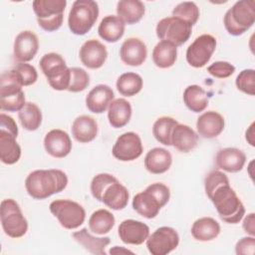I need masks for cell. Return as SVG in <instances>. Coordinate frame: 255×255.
Returning <instances> with one entry per match:
<instances>
[{
	"instance_id": "cell-31",
	"label": "cell",
	"mask_w": 255,
	"mask_h": 255,
	"mask_svg": "<svg viewBox=\"0 0 255 255\" xmlns=\"http://www.w3.org/2000/svg\"><path fill=\"white\" fill-rule=\"evenodd\" d=\"M220 233L219 223L212 217H201L195 220L191 226V235L197 241H210Z\"/></svg>"
},
{
	"instance_id": "cell-32",
	"label": "cell",
	"mask_w": 255,
	"mask_h": 255,
	"mask_svg": "<svg viewBox=\"0 0 255 255\" xmlns=\"http://www.w3.org/2000/svg\"><path fill=\"white\" fill-rule=\"evenodd\" d=\"M144 12V4L139 0H121L117 4L118 16L128 25L139 22Z\"/></svg>"
},
{
	"instance_id": "cell-11",
	"label": "cell",
	"mask_w": 255,
	"mask_h": 255,
	"mask_svg": "<svg viewBox=\"0 0 255 255\" xmlns=\"http://www.w3.org/2000/svg\"><path fill=\"white\" fill-rule=\"evenodd\" d=\"M192 25L178 17L161 19L155 28L156 36L161 41H168L176 47L183 45L190 37Z\"/></svg>"
},
{
	"instance_id": "cell-21",
	"label": "cell",
	"mask_w": 255,
	"mask_h": 255,
	"mask_svg": "<svg viewBox=\"0 0 255 255\" xmlns=\"http://www.w3.org/2000/svg\"><path fill=\"white\" fill-rule=\"evenodd\" d=\"M115 94L108 85L100 84L94 87L86 97V106L94 114H102L107 111L114 101Z\"/></svg>"
},
{
	"instance_id": "cell-28",
	"label": "cell",
	"mask_w": 255,
	"mask_h": 255,
	"mask_svg": "<svg viewBox=\"0 0 255 255\" xmlns=\"http://www.w3.org/2000/svg\"><path fill=\"white\" fill-rule=\"evenodd\" d=\"M131 106L126 99L114 100L108 108V120L115 128H120L128 125L131 118Z\"/></svg>"
},
{
	"instance_id": "cell-7",
	"label": "cell",
	"mask_w": 255,
	"mask_h": 255,
	"mask_svg": "<svg viewBox=\"0 0 255 255\" xmlns=\"http://www.w3.org/2000/svg\"><path fill=\"white\" fill-rule=\"evenodd\" d=\"M32 5L38 24L43 30L54 32L62 26L66 0H35Z\"/></svg>"
},
{
	"instance_id": "cell-45",
	"label": "cell",
	"mask_w": 255,
	"mask_h": 255,
	"mask_svg": "<svg viewBox=\"0 0 255 255\" xmlns=\"http://www.w3.org/2000/svg\"><path fill=\"white\" fill-rule=\"evenodd\" d=\"M237 255H254L255 252V238L254 236H246L241 238L235 246Z\"/></svg>"
},
{
	"instance_id": "cell-36",
	"label": "cell",
	"mask_w": 255,
	"mask_h": 255,
	"mask_svg": "<svg viewBox=\"0 0 255 255\" xmlns=\"http://www.w3.org/2000/svg\"><path fill=\"white\" fill-rule=\"evenodd\" d=\"M18 118L21 126L30 131L38 129L42 124V112L35 103H26L18 112Z\"/></svg>"
},
{
	"instance_id": "cell-30",
	"label": "cell",
	"mask_w": 255,
	"mask_h": 255,
	"mask_svg": "<svg viewBox=\"0 0 255 255\" xmlns=\"http://www.w3.org/2000/svg\"><path fill=\"white\" fill-rule=\"evenodd\" d=\"M16 138L15 134L0 129V158L5 164H14L21 157V147Z\"/></svg>"
},
{
	"instance_id": "cell-39",
	"label": "cell",
	"mask_w": 255,
	"mask_h": 255,
	"mask_svg": "<svg viewBox=\"0 0 255 255\" xmlns=\"http://www.w3.org/2000/svg\"><path fill=\"white\" fill-rule=\"evenodd\" d=\"M172 16L181 18L193 26L199 18V8L194 2H181L173 8Z\"/></svg>"
},
{
	"instance_id": "cell-9",
	"label": "cell",
	"mask_w": 255,
	"mask_h": 255,
	"mask_svg": "<svg viewBox=\"0 0 255 255\" xmlns=\"http://www.w3.org/2000/svg\"><path fill=\"white\" fill-rule=\"evenodd\" d=\"M0 218L3 231L11 238H20L28 230V222L19 204L12 198L1 201Z\"/></svg>"
},
{
	"instance_id": "cell-49",
	"label": "cell",
	"mask_w": 255,
	"mask_h": 255,
	"mask_svg": "<svg viewBox=\"0 0 255 255\" xmlns=\"http://www.w3.org/2000/svg\"><path fill=\"white\" fill-rule=\"evenodd\" d=\"M110 253L111 254H119V253L122 254V253H132V252L128 249L122 247V246H115L110 250Z\"/></svg>"
},
{
	"instance_id": "cell-3",
	"label": "cell",
	"mask_w": 255,
	"mask_h": 255,
	"mask_svg": "<svg viewBox=\"0 0 255 255\" xmlns=\"http://www.w3.org/2000/svg\"><path fill=\"white\" fill-rule=\"evenodd\" d=\"M169 198V188L161 182H154L133 196L132 208L142 217L151 219L157 216Z\"/></svg>"
},
{
	"instance_id": "cell-18",
	"label": "cell",
	"mask_w": 255,
	"mask_h": 255,
	"mask_svg": "<svg viewBox=\"0 0 255 255\" xmlns=\"http://www.w3.org/2000/svg\"><path fill=\"white\" fill-rule=\"evenodd\" d=\"M118 233L120 239L126 244L140 245L149 236V227L138 220L126 219L124 220L119 228Z\"/></svg>"
},
{
	"instance_id": "cell-8",
	"label": "cell",
	"mask_w": 255,
	"mask_h": 255,
	"mask_svg": "<svg viewBox=\"0 0 255 255\" xmlns=\"http://www.w3.org/2000/svg\"><path fill=\"white\" fill-rule=\"evenodd\" d=\"M25 104V94L13 70L2 73L0 78L1 110L5 112H19Z\"/></svg>"
},
{
	"instance_id": "cell-26",
	"label": "cell",
	"mask_w": 255,
	"mask_h": 255,
	"mask_svg": "<svg viewBox=\"0 0 255 255\" xmlns=\"http://www.w3.org/2000/svg\"><path fill=\"white\" fill-rule=\"evenodd\" d=\"M129 194L128 188L119 180L111 183L103 193L101 202L114 210L124 209L128 202Z\"/></svg>"
},
{
	"instance_id": "cell-40",
	"label": "cell",
	"mask_w": 255,
	"mask_h": 255,
	"mask_svg": "<svg viewBox=\"0 0 255 255\" xmlns=\"http://www.w3.org/2000/svg\"><path fill=\"white\" fill-rule=\"evenodd\" d=\"M22 87L31 86L36 83L38 73L34 66L27 63H18L12 69Z\"/></svg>"
},
{
	"instance_id": "cell-47",
	"label": "cell",
	"mask_w": 255,
	"mask_h": 255,
	"mask_svg": "<svg viewBox=\"0 0 255 255\" xmlns=\"http://www.w3.org/2000/svg\"><path fill=\"white\" fill-rule=\"evenodd\" d=\"M242 227H243L244 231L247 234H249L250 236L255 235V214L253 212H251L245 216V218L243 219Z\"/></svg>"
},
{
	"instance_id": "cell-34",
	"label": "cell",
	"mask_w": 255,
	"mask_h": 255,
	"mask_svg": "<svg viewBox=\"0 0 255 255\" xmlns=\"http://www.w3.org/2000/svg\"><path fill=\"white\" fill-rule=\"evenodd\" d=\"M183 102L191 112L201 113L207 108L209 98L200 86L190 85L183 92Z\"/></svg>"
},
{
	"instance_id": "cell-10",
	"label": "cell",
	"mask_w": 255,
	"mask_h": 255,
	"mask_svg": "<svg viewBox=\"0 0 255 255\" xmlns=\"http://www.w3.org/2000/svg\"><path fill=\"white\" fill-rule=\"evenodd\" d=\"M51 213L58 219L62 227L66 229H76L80 227L86 219L84 207L70 199H57L50 203Z\"/></svg>"
},
{
	"instance_id": "cell-33",
	"label": "cell",
	"mask_w": 255,
	"mask_h": 255,
	"mask_svg": "<svg viewBox=\"0 0 255 255\" xmlns=\"http://www.w3.org/2000/svg\"><path fill=\"white\" fill-rule=\"evenodd\" d=\"M152 61L160 69H167L174 65L177 59V47L168 41H159L152 50Z\"/></svg>"
},
{
	"instance_id": "cell-44",
	"label": "cell",
	"mask_w": 255,
	"mask_h": 255,
	"mask_svg": "<svg viewBox=\"0 0 255 255\" xmlns=\"http://www.w3.org/2000/svg\"><path fill=\"white\" fill-rule=\"evenodd\" d=\"M207 72L214 78L225 79L233 75V73L235 72V67L229 62L217 61L207 68Z\"/></svg>"
},
{
	"instance_id": "cell-12",
	"label": "cell",
	"mask_w": 255,
	"mask_h": 255,
	"mask_svg": "<svg viewBox=\"0 0 255 255\" xmlns=\"http://www.w3.org/2000/svg\"><path fill=\"white\" fill-rule=\"evenodd\" d=\"M216 39L210 34H202L188 46L186 50V61L193 68L204 67L211 59L215 48Z\"/></svg>"
},
{
	"instance_id": "cell-46",
	"label": "cell",
	"mask_w": 255,
	"mask_h": 255,
	"mask_svg": "<svg viewBox=\"0 0 255 255\" xmlns=\"http://www.w3.org/2000/svg\"><path fill=\"white\" fill-rule=\"evenodd\" d=\"M0 129L7 130L16 136L18 135V127L16 122L10 116L2 113L0 114Z\"/></svg>"
},
{
	"instance_id": "cell-23",
	"label": "cell",
	"mask_w": 255,
	"mask_h": 255,
	"mask_svg": "<svg viewBox=\"0 0 255 255\" xmlns=\"http://www.w3.org/2000/svg\"><path fill=\"white\" fill-rule=\"evenodd\" d=\"M71 129L72 135L77 141L87 143L96 138L98 134V124L94 118L82 115L74 120Z\"/></svg>"
},
{
	"instance_id": "cell-24",
	"label": "cell",
	"mask_w": 255,
	"mask_h": 255,
	"mask_svg": "<svg viewBox=\"0 0 255 255\" xmlns=\"http://www.w3.org/2000/svg\"><path fill=\"white\" fill-rule=\"evenodd\" d=\"M198 142V134L188 126L177 124L171 133V145L181 152L191 151Z\"/></svg>"
},
{
	"instance_id": "cell-5",
	"label": "cell",
	"mask_w": 255,
	"mask_h": 255,
	"mask_svg": "<svg viewBox=\"0 0 255 255\" xmlns=\"http://www.w3.org/2000/svg\"><path fill=\"white\" fill-rule=\"evenodd\" d=\"M99 5L93 0H76L69 12L68 26L70 31L79 36L87 34L99 16Z\"/></svg>"
},
{
	"instance_id": "cell-13",
	"label": "cell",
	"mask_w": 255,
	"mask_h": 255,
	"mask_svg": "<svg viewBox=\"0 0 255 255\" xmlns=\"http://www.w3.org/2000/svg\"><path fill=\"white\" fill-rule=\"evenodd\" d=\"M179 244L177 231L169 226L157 228L146 239V247L152 255H166L173 251Z\"/></svg>"
},
{
	"instance_id": "cell-17",
	"label": "cell",
	"mask_w": 255,
	"mask_h": 255,
	"mask_svg": "<svg viewBox=\"0 0 255 255\" xmlns=\"http://www.w3.org/2000/svg\"><path fill=\"white\" fill-rule=\"evenodd\" d=\"M44 147L51 156L63 158L71 152L72 140L65 130L54 128L46 133L44 137Z\"/></svg>"
},
{
	"instance_id": "cell-14",
	"label": "cell",
	"mask_w": 255,
	"mask_h": 255,
	"mask_svg": "<svg viewBox=\"0 0 255 255\" xmlns=\"http://www.w3.org/2000/svg\"><path fill=\"white\" fill-rule=\"evenodd\" d=\"M142 150L143 147L139 135L133 131H128L117 138L112 153L118 160L131 161L138 158Z\"/></svg>"
},
{
	"instance_id": "cell-15",
	"label": "cell",
	"mask_w": 255,
	"mask_h": 255,
	"mask_svg": "<svg viewBox=\"0 0 255 255\" xmlns=\"http://www.w3.org/2000/svg\"><path fill=\"white\" fill-rule=\"evenodd\" d=\"M39 49V40L35 33L29 30L20 32L14 41L13 56L19 63L31 61Z\"/></svg>"
},
{
	"instance_id": "cell-27",
	"label": "cell",
	"mask_w": 255,
	"mask_h": 255,
	"mask_svg": "<svg viewBox=\"0 0 255 255\" xmlns=\"http://www.w3.org/2000/svg\"><path fill=\"white\" fill-rule=\"evenodd\" d=\"M126 23L115 15H108L101 21L98 33L100 37L109 43L118 42L125 34Z\"/></svg>"
},
{
	"instance_id": "cell-35",
	"label": "cell",
	"mask_w": 255,
	"mask_h": 255,
	"mask_svg": "<svg viewBox=\"0 0 255 255\" xmlns=\"http://www.w3.org/2000/svg\"><path fill=\"white\" fill-rule=\"evenodd\" d=\"M116 219L112 212L107 209H98L92 213L89 218L90 230L98 235H104L110 232L115 226Z\"/></svg>"
},
{
	"instance_id": "cell-22",
	"label": "cell",
	"mask_w": 255,
	"mask_h": 255,
	"mask_svg": "<svg viewBox=\"0 0 255 255\" xmlns=\"http://www.w3.org/2000/svg\"><path fill=\"white\" fill-rule=\"evenodd\" d=\"M224 118L215 111H208L200 115L196 122L198 134L204 138L218 136L224 129Z\"/></svg>"
},
{
	"instance_id": "cell-20",
	"label": "cell",
	"mask_w": 255,
	"mask_h": 255,
	"mask_svg": "<svg viewBox=\"0 0 255 255\" xmlns=\"http://www.w3.org/2000/svg\"><path fill=\"white\" fill-rule=\"evenodd\" d=\"M246 162V155L243 150L237 147H225L217 151L215 163L218 168L227 172L240 171Z\"/></svg>"
},
{
	"instance_id": "cell-1",
	"label": "cell",
	"mask_w": 255,
	"mask_h": 255,
	"mask_svg": "<svg viewBox=\"0 0 255 255\" xmlns=\"http://www.w3.org/2000/svg\"><path fill=\"white\" fill-rule=\"evenodd\" d=\"M204 188L221 220L236 224L243 218L245 207L235 190L230 186L225 173L220 170L210 171L204 178Z\"/></svg>"
},
{
	"instance_id": "cell-16",
	"label": "cell",
	"mask_w": 255,
	"mask_h": 255,
	"mask_svg": "<svg viewBox=\"0 0 255 255\" xmlns=\"http://www.w3.org/2000/svg\"><path fill=\"white\" fill-rule=\"evenodd\" d=\"M80 60L84 66L89 69H100L108 58L106 46L96 39L86 41L79 52Z\"/></svg>"
},
{
	"instance_id": "cell-37",
	"label": "cell",
	"mask_w": 255,
	"mask_h": 255,
	"mask_svg": "<svg viewBox=\"0 0 255 255\" xmlns=\"http://www.w3.org/2000/svg\"><path fill=\"white\" fill-rule=\"evenodd\" d=\"M142 85V78L138 74L132 72L122 74L116 83L117 90L125 97L135 96L141 91Z\"/></svg>"
},
{
	"instance_id": "cell-42",
	"label": "cell",
	"mask_w": 255,
	"mask_h": 255,
	"mask_svg": "<svg viewBox=\"0 0 255 255\" xmlns=\"http://www.w3.org/2000/svg\"><path fill=\"white\" fill-rule=\"evenodd\" d=\"M235 85L237 89L249 96L255 95V71L253 69H245L236 77Z\"/></svg>"
},
{
	"instance_id": "cell-4",
	"label": "cell",
	"mask_w": 255,
	"mask_h": 255,
	"mask_svg": "<svg viewBox=\"0 0 255 255\" xmlns=\"http://www.w3.org/2000/svg\"><path fill=\"white\" fill-rule=\"evenodd\" d=\"M255 22V2L253 0L237 1L229 8L223 18L226 31L232 36H239L252 27Z\"/></svg>"
},
{
	"instance_id": "cell-6",
	"label": "cell",
	"mask_w": 255,
	"mask_h": 255,
	"mask_svg": "<svg viewBox=\"0 0 255 255\" xmlns=\"http://www.w3.org/2000/svg\"><path fill=\"white\" fill-rule=\"evenodd\" d=\"M40 68L47 78L49 85L56 91H68L71 79V70L67 67L64 58L58 53L45 54L39 62Z\"/></svg>"
},
{
	"instance_id": "cell-43",
	"label": "cell",
	"mask_w": 255,
	"mask_h": 255,
	"mask_svg": "<svg viewBox=\"0 0 255 255\" xmlns=\"http://www.w3.org/2000/svg\"><path fill=\"white\" fill-rule=\"evenodd\" d=\"M116 180L118 179L110 173H99L94 176L91 182V192L94 198L101 201L106 188Z\"/></svg>"
},
{
	"instance_id": "cell-29",
	"label": "cell",
	"mask_w": 255,
	"mask_h": 255,
	"mask_svg": "<svg viewBox=\"0 0 255 255\" xmlns=\"http://www.w3.org/2000/svg\"><path fill=\"white\" fill-rule=\"evenodd\" d=\"M72 237L87 251L96 255H105L106 247L111 243L110 237L93 236L87 228H82L81 230L74 232Z\"/></svg>"
},
{
	"instance_id": "cell-41",
	"label": "cell",
	"mask_w": 255,
	"mask_h": 255,
	"mask_svg": "<svg viewBox=\"0 0 255 255\" xmlns=\"http://www.w3.org/2000/svg\"><path fill=\"white\" fill-rule=\"evenodd\" d=\"M71 70V79L70 85L68 88L69 92L78 93L84 91L90 84V76L89 74L82 68L73 67Z\"/></svg>"
},
{
	"instance_id": "cell-48",
	"label": "cell",
	"mask_w": 255,
	"mask_h": 255,
	"mask_svg": "<svg viewBox=\"0 0 255 255\" xmlns=\"http://www.w3.org/2000/svg\"><path fill=\"white\" fill-rule=\"evenodd\" d=\"M254 123H252L249 127V128L246 130V133H245V137H246V140L249 142L250 145L254 146L255 143H254Z\"/></svg>"
},
{
	"instance_id": "cell-19",
	"label": "cell",
	"mask_w": 255,
	"mask_h": 255,
	"mask_svg": "<svg viewBox=\"0 0 255 255\" xmlns=\"http://www.w3.org/2000/svg\"><path fill=\"white\" fill-rule=\"evenodd\" d=\"M147 56L145 44L138 38L130 37L124 41L120 49V57L124 64L137 67L143 64Z\"/></svg>"
},
{
	"instance_id": "cell-25",
	"label": "cell",
	"mask_w": 255,
	"mask_h": 255,
	"mask_svg": "<svg viewBox=\"0 0 255 255\" xmlns=\"http://www.w3.org/2000/svg\"><path fill=\"white\" fill-rule=\"evenodd\" d=\"M172 163L170 152L162 147H154L147 151L144 157V167L153 174L164 173Z\"/></svg>"
},
{
	"instance_id": "cell-38",
	"label": "cell",
	"mask_w": 255,
	"mask_h": 255,
	"mask_svg": "<svg viewBox=\"0 0 255 255\" xmlns=\"http://www.w3.org/2000/svg\"><path fill=\"white\" fill-rule=\"evenodd\" d=\"M177 121L171 117H160L152 126V134L155 139L163 145H171V133Z\"/></svg>"
},
{
	"instance_id": "cell-2",
	"label": "cell",
	"mask_w": 255,
	"mask_h": 255,
	"mask_svg": "<svg viewBox=\"0 0 255 255\" xmlns=\"http://www.w3.org/2000/svg\"><path fill=\"white\" fill-rule=\"evenodd\" d=\"M68 177L61 169H37L28 174L25 188L34 199H45L66 188Z\"/></svg>"
}]
</instances>
